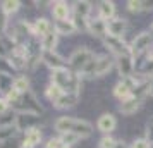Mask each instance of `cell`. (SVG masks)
I'll use <instances>...</instances> for the list:
<instances>
[{"instance_id": "26", "label": "cell", "mask_w": 153, "mask_h": 148, "mask_svg": "<svg viewBox=\"0 0 153 148\" xmlns=\"http://www.w3.org/2000/svg\"><path fill=\"white\" fill-rule=\"evenodd\" d=\"M62 95H64V91L59 88V86L53 85V83H50V85L47 86V90H45V97H47L52 103H55L57 100L62 97Z\"/></svg>"}, {"instance_id": "33", "label": "cell", "mask_w": 153, "mask_h": 148, "mask_svg": "<svg viewBox=\"0 0 153 148\" xmlns=\"http://www.w3.org/2000/svg\"><path fill=\"white\" fill-rule=\"evenodd\" d=\"M127 9H129L131 12H139V10H143V5H141V2L129 0V2H127Z\"/></svg>"}, {"instance_id": "41", "label": "cell", "mask_w": 153, "mask_h": 148, "mask_svg": "<svg viewBox=\"0 0 153 148\" xmlns=\"http://www.w3.org/2000/svg\"><path fill=\"white\" fill-rule=\"evenodd\" d=\"M152 59H153V54H152Z\"/></svg>"}, {"instance_id": "22", "label": "cell", "mask_w": 153, "mask_h": 148, "mask_svg": "<svg viewBox=\"0 0 153 148\" xmlns=\"http://www.w3.org/2000/svg\"><path fill=\"white\" fill-rule=\"evenodd\" d=\"M21 5L22 2H19V0H4V2H0V10L5 16H12L21 9Z\"/></svg>"}, {"instance_id": "7", "label": "cell", "mask_w": 153, "mask_h": 148, "mask_svg": "<svg viewBox=\"0 0 153 148\" xmlns=\"http://www.w3.org/2000/svg\"><path fill=\"white\" fill-rule=\"evenodd\" d=\"M115 62L110 55H97V59H95V76L93 78H102L107 72H110Z\"/></svg>"}, {"instance_id": "23", "label": "cell", "mask_w": 153, "mask_h": 148, "mask_svg": "<svg viewBox=\"0 0 153 148\" xmlns=\"http://www.w3.org/2000/svg\"><path fill=\"white\" fill-rule=\"evenodd\" d=\"M91 4L90 2H74V7H72V14L81 16L84 19H90L91 14Z\"/></svg>"}, {"instance_id": "15", "label": "cell", "mask_w": 153, "mask_h": 148, "mask_svg": "<svg viewBox=\"0 0 153 148\" xmlns=\"http://www.w3.org/2000/svg\"><path fill=\"white\" fill-rule=\"evenodd\" d=\"M74 120L76 117H69V115H62L53 122V129H55L59 134L64 133H72V126H74Z\"/></svg>"}, {"instance_id": "1", "label": "cell", "mask_w": 153, "mask_h": 148, "mask_svg": "<svg viewBox=\"0 0 153 148\" xmlns=\"http://www.w3.org/2000/svg\"><path fill=\"white\" fill-rule=\"evenodd\" d=\"M55 86H59L64 93H81V76L72 72L69 67L59 71H52V81Z\"/></svg>"}, {"instance_id": "34", "label": "cell", "mask_w": 153, "mask_h": 148, "mask_svg": "<svg viewBox=\"0 0 153 148\" xmlns=\"http://www.w3.org/2000/svg\"><path fill=\"white\" fill-rule=\"evenodd\" d=\"M64 145L60 143V140L59 138H50L48 141H47V145H45V148H62Z\"/></svg>"}, {"instance_id": "10", "label": "cell", "mask_w": 153, "mask_h": 148, "mask_svg": "<svg viewBox=\"0 0 153 148\" xmlns=\"http://www.w3.org/2000/svg\"><path fill=\"white\" fill-rule=\"evenodd\" d=\"M127 29V21L120 19V17H114L110 21H107V33L108 36H115V38H122V35Z\"/></svg>"}, {"instance_id": "13", "label": "cell", "mask_w": 153, "mask_h": 148, "mask_svg": "<svg viewBox=\"0 0 153 148\" xmlns=\"http://www.w3.org/2000/svg\"><path fill=\"white\" fill-rule=\"evenodd\" d=\"M88 31H90L93 36H97V38H105V36L108 35L107 33V21L103 19H90L88 21Z\"/></svg>"}, {"instance_id": "36", "label": "cell", "mask_w": 153, "mask_h": 148, "mask_svg": "<svg viewBox=\"0 0 153 148\" xmlns=\"http://www.w3.org/2000/svg\"><path fill=\"white\" fill-rule=\"evenodd\" d=\"M146 140H148V141L153 145V124H150L148 131H146Z\"/></svg>"}, {"instance_id": "39", "label": "cell", "mask_w": 153, "mask_h": 148, "mask_svg": "<svg viewBox=\"0 0 153 148\" xmlns=\"http://www.w3.org/2000/svg\"><path fill=\"white\" fill-rule=\"evenodd\" d=\"M150 93L153 95V81H152V85H150Z\"/></svg>"}, {"instance_id": "9", "label": "cell", "mask_w": 153, "mask_h": 148, "mask_svg": "<svg viewBox=\"0 0 153 148\" xmlns=\"http://www.w3.org/2000/svg\"><path fill=\"white\" fill-rule=\"evenodd\" d=\"M38 115L36 114H29V112H17V120H16V126L19 131H28L31 127H36V122H38Z\"/></svg>"}, {"instance_id": "3", "label": "cell", "mask_w": 153, "mask_h": 148, "mask_svg": "<svg viewBox=\"0 0 153 148\" xmlns=\"http://www.w3.org/2000/svg\"><path fill=\"white\" fill-rule=\"evenodd\" d=\"M103 43H105V47L110 48L117 57H120V55H132L131 47L126 45V42L122 40V38H115V36H108L107 35L103 38Z\"/></svg>"}, {"instance_id": "29", "label": "cell", "mask_w": 153, "mask_h": 148, "mask_svg": "<svg viewBox=\"0 0 153 148\" xmlns=\"http://www.w3.org/2000/svg\"><path fill=\"white\" fill-rule=\"evenodd\" d=\"M0 148H22L21 140L16 136V138H9V140L0 141Z\"/></svg>"}, {"instance_id": "11", "label": "cell", "mask_w": 153, "mask_h": 148, "mask_svg": "<svg viewBox=\"0 0 153 148\" xmlns=\"http://www.w3.org/2000/svg\"><path fill=\"white\" fill-rule=\"evenodd\" d=\"M117 67H119V74L124 78H131L132 72H134V59L132 55H120L117 57Z\"/></svg>"}, {"instance_id": "25", "label": "cell", "mask_w": 153, "mask_h": 148, "mask_svg": "<svg viewBox=\"0 0 153 148\" xmlns=\"http://www.w3.org/2000/svg\"><path fill=\"white\" fill-rule=\"evenodd\" d=\"M16 120H17V112L10 109L9 112H5V114H2V115H0V127L16 126Z\"/></svg>"}, {"instance_id": "16", "label": "cell", "mask_w": 153, "mask_h": 148, "mask_svg": "<svg viewBox=\"0 0 153 148\" xmlns=\"http://www.w3.org/2000/svg\"><path fill=\"white\" fill-rule=\"evenodd\" d=\"M139 105H141L139 98L131 97V98L124 100V102L120 103V107H119V112L122 114V115H132V114H136L139 110Z\"/></svg>"}, {"instance_id": "17", "label": "cell", "mask_w": 153, "mask_h": 148, "mask_svg": "<svg viewBox=\"0 0 153 148\" xmlns=\"http://www.w3.org/2000/svg\"><path fill=\"white\" fill-rule=\"evenodd\" d=\"M53 28H55L59 36H72L77 31L76 26H74V22L71 21V19H67V21H55Z\"/></svg>"}, {"instance_id": "37", "label": "cell", "mask_w": 153, "mask_h": 148, "mask_svg": "<svg viewBox=\"0 0 153 148\" xmlns=\"http://www.w3.org/2000/svg\"><path fill=\"white\" fill-rule=\"evenodd\" d=\"M141 5H143V10H152L153 2H141Z\"/></svg>"}, {"instance_id": "2", "label": "cell", "mask_w": 153, "mask_h": 148, "mask_svg": "<svg viewBox=\"0 0 153 148\" xmlns=\"http://www.w3.org/2000/svg\"><path fill=\"white\" fill-rule=\"evenodd\" d=\"M95 59V54L91 52L90 48H86V47H79L76 48L71 57L67 59V67H69L72 72H76V74H83V71L86 69V65L91 62Z\"/></svg>"}, {"instance_id": "35", "label": "cell", "mask_w": 153, "mask_h": 148, "mask_svg": "<svg viewBox=\"0 0 153 148\" xmlns=\"http://www.w3.org/2000/svg\"><path fill=\"white\" fill-rule=\"evenodd\" d=\"M9 110H10V103L5 100V97H0V115L9 112Z\"/></svg>"}, {"instance_id": "12", "label": "cell", "mask_w": 153, "mask_h": 148, "mask_svg": "<svg viewBox=\"0 0 153 148\" xmlns=\"http://www.w3.org/2000/svg\"><path fill=\"white\" fill-rule=\"evenodd\" d=\"M71 12H72V7H71L67 2H53L52 4V14L55 17V21H67L71 19Z\"/></svg>"}, {"instance_id": "21", "label": "cell", "mask_w": 153, "mask_h": 148, "mask_svg": "<svg viewBox=\"0 0 153 148\" xmlns=\"http://www.w3.org/2000/svg\"><path fill=\"white\" fill-rule=\"evenodd\" d=\"M98 17L100 19H103V21H110L114 19V16H115V5H114V2H100L98 4Z\"/></svg>"}, {"instance_id": "4", "label": "cell", "mask_w": 153, "mask_h": 148, "mask_svg": "<svg viewBox=\"0 0 153 148\" xmlns=\"http://www.w3.org/2000/svg\"><path fill=\"white\" fill-rule=\"evenodd\" d=\"M153 43V35L152 33H139L136 38H134V42L131 43V52L132 54H136V55H141V54H145L146 50L150 48V45Z\"/></svg>"}, {"instance_id": "40", "label": "cell", "mask_w": 153, "mask_h": 148, "mask_svg": "<svg viewBox=\"0 0 153 148\" xmlns=\"http://www.w3.org/2000/svg\"><path fill=\"white\" fill-rule=\"evenodd\" d=\"M152 31H153V24H152Z\"/></svg>"}, {"instance_id": "31", "label": "cell", "mask_w": 153, "mask_h": 148, "mask_svg": "<svg viewBox=\"0 0 153 148\" xmlns=\"http://www.w3.org/2000/svg\"><path fill=\"white\" fill-rule=\"evenodd\" d=\"M115 143H117V141L114 140V138H110V136H103V138L100 140V148H114L115 147Z\"/></svg>"}, {"instance_id": "27", "label": "cell", "mask_w": 153, "mask_h": 148, "mask_svg": "<svg viewBox=\"0 0 153 148\" xmlns=\"http://www.w3.org/2000/svg\"><path fill=\"white\" fill-rule=\"evenodd\" d=\"M59 140H60V143H62L64 147H72V145H76L77 141L81 140L77 134L74 133H64V134H59Z\"/></svg>"}, {"instance_id": "24", "label": "cell", "mask_w": 153, "mask_h": 148, "mask_svg": "<svg viewBox=\"0 0 153 148\" xmlns=\"http://www.w3.org/2000/svg\"><path fill=\"white\" fill-rule=\"evenodd\" d=\"M12 88H14L17 93H21V95L31 91V90H29V79H28V76H16L14 81H12Z\"/></svg>"}, {"instance_id": "5", "label": "cell", "mask_w": 153, "mask_h": 148, "mask_svg": "<svg viewBox=\"0 0 153 148\" xmlns=\"http://www.w3.org/2000/svg\"><path fill=\"white\" fill-rule=\"evenodd\" d=\"M42 62L47 67H50L52 71H59V69H65L67 67V60L64 57H60L57 52H43Z\"/></svg>"}, {"instance_id": "28", "label": "cell", "mask_w": 153, "mask_h": 148, "mask_svg": "<svg viewBox=\"0 0 153 148\" xmlns=\"http://www.w3.org/2000/svg\"><path fill=\"white\" fill-rule=\"evenodd\" d=\"M12 71H16V69L12 67L9 57H0V74H2V76H10V78H12Z\"/></svg>"}, {"instance_id": "38", "label": "cell", "mask_w": 153, "mask_h": 148, "mask_svg": "<svg viewBox=\"0 0 153 148\" xmlns=\"http://www.w3.org/2000/svg\"><path fill=\"white\" fill-rule=\"evenodd\" d=\"M114 148H127V147H126V143H122V141H117Z\"/></svg>"}, {"instance_id": "32", "label": "cell", "mask_w": 153, "mask_h": 148, "mask_svg": "<svg viewBox=\"0 0 153 148\" xmlns=\"http://www.w3.org/2000/svg\"><path fill=\"white\" fill-rule=\"evenodd\" d=\"M131 148H152V143L146 140V138H139V140H134Z\"/></svg>"}, {"instance_id": "14", "label": "cell", "mask_w": 153, "mask_h": 148, "mask_svg": "<svg viewBox=\"0 0 153 148\" xmlns=\"http://www.w3.org/2000/svg\"><path fill=\"white\" fill-rule=\"evenodd\" d=\"M97 126H98V131H100V133L108 134L115 129L117 120H115V117H114L112 114H102L100 119H98V122H97Z\"/></svg>"}, {"instance_id": "19", "label": "cell", "mask_w": 153, "mask_h": 148, "mask_svg": "<svg viewBox=\"0 0 153 148\" xmlns=\"http://www.w3.org/2000/svg\"><path fill=\"white\" fill-rule=\"evenodd\" d=\"M72 133L77 134L79 138H86L93 133V126H91L88 120H83V119H76L74 120V126H72Z\"/></svg>"}, {"instance_id": "6", "label": "cell", "mask_w": 153, "mask_h": 148, "mask_svg": "<svg viewBox=\"0 0 153 148\" xmlns=\"http://www.w3.org/2000/svg\"><path fill=\"white\" fill-rule=\"evenodd\" d=\"M42 138H43L42 129L38 126L31 127V129H28L24 133V136H22V140H21V145H22V148H36L42 143Z\"/></svg>"}, {"instance_id": "20", "label": "cell", "mask_w": 153, "mask_h": 148, "mask_svg": "<svg viewBox=\"0 0 153 148\" xmlns=\"http://www.w3.org/2000/svg\"><path fill=\"white\" fill-rule=\"evenodd\" d=\"M57 42H59V35H57L55 28L50 31L48 35H45L40 40V43H42V48L43 52H55V47H57Z\"/></svg>"}, {"instance_id": "42", "label": "cell", "mask_w": 153, "mask_h": 148, "mask_svg": "<svg viewBox=\"0 0 153 148\" xmlns=\"http://www.w3.org/2000/svg\"><path fill=\"white\" fill-rule=\"evenodd\" d=\"M152 124H153V119H152Z\"/></svg>"}, {"instance_id": "18", "label": "cell", "mask_w": 153, "mask_h": 148, "mask_svg": "<svg viewBox=\"0 0 153 148\" xmlns=\"http://www.w3.org/2000/svg\"><path fill=\"white\" fill-rule=\"evenodd\" d=\"M77 100H79V95L77 93H64L60 98L57 100L55 103H53V107L55 109H71V107H74L77 103Z\"/></svg>"}, {"instance_id": "8", "label": "cell", "mask_w": 153, "mask_h": 148, "mask_svg": "<svg viewBox=\"0 0 153 148\" xmlns=\"http://www.w3.org/2000/svg\"><path fill=\"white\" fill-rule=\"evenodd\" d=\"M52 29H53V24H52L47 17H38V19L31 24L33 38H38V40H42L45 35H48Z\"/></svg>"}, {"instance_id": "30", "label": "cell", "mask_w": 153, "mask_h": 148, "mask_svg": "<svg viewBox=\"0 0 153 148\" xmlns=\"http://www.w3.org/2000/svg\"><path fill=\"white\" fill-rule=\"evenodd\" d=\"M9 16H5L2 10H0V36L2 35H5V31L9 29Z\"/></svg>"}]
</instances>
